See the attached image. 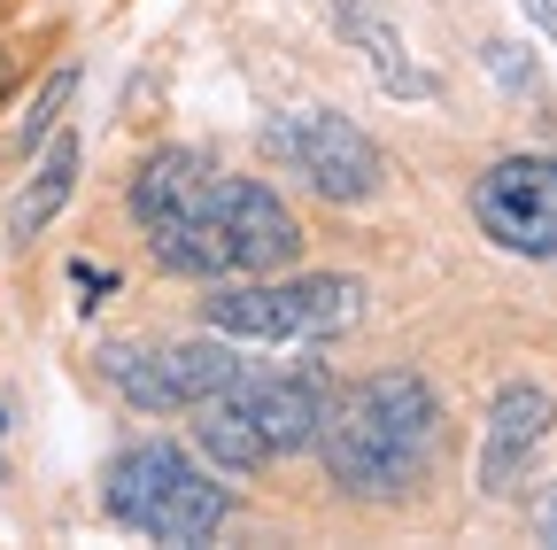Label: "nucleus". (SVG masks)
<instances>
[{
    "label": "nucleus",
    "mask_w": 557,
    "mask_h": 550,
    "mask_svg": "<svg viewBox=\"0 0 557 550\" xmlns=\"http://www.w3.org/2000/svg\"><path fill=\"white\" fill-rule=\"evenodd\" d=\"M341 497L357 504H410L442 465V395L426 372L387 365L325 403V427L310 442Z\"/></svg>",
    "instance_id": "obj_1"
},
{
    "label": "nucleus",
    "mask_w": 557,
    "mask_h": 550,
    "mask_svg": "<svg viewBox=\"0 0 557 550\" xmlns=\"http://www.w3.org/2000/svg\"><path fill=\"white\" fill-rule=\"evenodd\" d=\"M101 512L148 542H209L233 520V489L194 473V457L178 442H132L109 457L101 480Z\"/></svg>",
    "instance_id": "obj_2"
},
{
    "label": "nucleus",
    "mask_w": 557,
    "mask_h": 550,
    "mask_svg": "<svg viewBox=\"0 0 557 550\" xmlns=\"http://www.w3.org/2000/svg\"><path fill=\"white\" fill-rule=\"evenodd\" d=\"M256 140H263V156L278 171H295L318 201H341V210H364V201H380V186H387L380 140L341 109H278V117H263Z\"/></svg>",
    "instance_id": "obj_3"
},
{
    "label": "nucleus",
    "mask_w": 557,
    "mask_h": 550,
    "mask_svg": "<svg viewBox=\"0 0 557 550\" xmlns=\"http://www.w3.org/2000/svg\"><path fill=\"white\" fill-rule=\"evenodd\" d=\"M472 225L527 264H557V156H496L472 179Z\"/></svg>",
    "instance_id": "obj_4"
},
{
    "label": "nucleus",
    "mask_w": 557,
    "mask_h": 550,
    "mask_svg": "<svg viewBox=\"0 0 557 550\" xmlns=\"http://www.w3.org/2000/svg\"><path fill=\"white\" fill-rule=\"evenodd\" d=\"M218 233H225L233 271H248V280H271V271L302 264V225L271 179H218Z\"/></svg>",
    "instance_id": "obj_5"
},
{
    "label": "nucleus",
    "mask_w": 557,
    "mask_h": 550,
    "mask_svg": "<svg viewBox=\"0 0 557 550\" xmlns=\"http://www.w3.org/2000/svg\"><path fill=\"white\" fill-rule=\"evenodd\" d=\"M233 395L256 411L271 457H302V450L318 442V427H325V403H333L325 365H256V357H248V372L233 380Z\"/></svg>",
    "instance_id": "obj_6"
},
{
    "label": "nucleus",
    "mask_w": 557,
    "mask_h": 550,
    "mask_svg": "<svg viewBox=\"0 0 557 550\" xmlns=\"http://www.w3.org/2000/svg\"><path fill=\"white\" fill-rule=\"evenodd\" d=\"M557 427V403L534 380H511L487 403V442H480V497H519V480L534 473L542 442Z\"/></svg>",
    "instance_id": "obj_7"
},
{
    "label": "nucleus",
    "mask_w": 557,
    "mask_h": 550,
    "mask_svg": "<svg viewBox=\"0 0 557 550\" xmlns=\"http://www.w3.org/2000/svg\"><path fill=\"white\" fill-rule=\"evenodd\" d=\"M132 225H171V218H218V171H209L201 148H148L124 186Z\"/></svg>",
    "instance_id": "obj_8"
},
{
    "label": "nucleus",
    "mask_w": 557,
    "mask_h": 550,
    "mask_svg": "<svg viewBox=\"0 0 557 550\" xmlns=\"http://www.w3.org/2000/svg\"><path fill=\"white\" fill-rule=\"evenodd\" d=\"M325 16H333V32L348 47L364 54V71L380 78V94H395V101H434L442 94V78L410 62V47H403V32H395V16L380 9V0H325Z\"/></svg>",
    "instance_id": "obj_9"
},
{
    "label": "nucleus",
    "mask_w": 557,
    "mask_h": 550,
    "mask_svg": "<svg viewBox=\"0 0 557 550\" xmlns=\"http://www.w3.org/2000/svg\"><path fill=\"white\" fill-rule=\"evenodd\" d=\"M201 318L218 333H233V341H310V310H302L295 280H240V288L209 280Z\"/></svg>",
    "instance_id": "obj_10"
},
{
    "label": "nucleus",
    "mask_w": 557,
    "mask_h": 550,
    "mask_svg": "<svg viewBox=\"0 0 557 550\" xmlns=\"http://www.w3.org/2000/svg\"><path fill=\"white\" fill-rule=\"evenodd\" d=\"M78 163H86V148H78V132H47V148H39V163H32V179L16 186V201H9V241L16 248H32L62 210H70V194H78Z\"/></svg>",
    "instance_id": "obj_11"
},
{
    "label": "nucleus",
    "mask_w": 557,
    "mask_h": 550,
    "mask_svg": "<svg viewBox=\"0 0 557 550\" xmlns=\"http://www.w3.org/2000/svg\"><path fill=\"white\" fill-rule=\"evenodd\" d=\"M163 372H171V395L178 411L209 403V395H233V380L248 372V357L233 350V333H186V341H163Z\"/></svg>",
    "instance_id": "obj_12"
},
{
    "label": "nucleus",
    "mask_w": 557,
    "mask_h": 550,
    "mask_svg": "<svg viewBox=\"0 0 557 550\" xmlns=\"http://www.w3.org/2000/svg\"><path fill=\"white\" fill-rule=\"evenodd\" d=\"M194 450L218 465V473H263V465H271V442H263L256 411H248L240 395H209V403H194Z\"/></svg>",
    "instance_id": "obj_13"
},
{
    "label": "nucleus",
    "mask_w": 557,
    "mask_h": 550,
    "mask_svg": "<svg viewBox=\"0 0 557 550\" xmlns=\"http://www.w3.org/2000/svg\"><path fill=\"white\" fill-rule=\"evenodd\" d=\"M148 256H156V271H171V280H201V288L233 271L218 218H171V225H148Z\"/></svg>",
    "instance_id": "obj_14"
},
{
    "label": "nucleus",
    "mask_w": 557,
    "mask_h": 550,
    "mask_svg": "<svg viewBox=\"0 0 557 550\" xmlns=\"http://www.w3.org/2000/svg\"><path fill=\"white\" fill-rule=\"evenodd\" d=\"M94 365H101V380H109L132 411H178L171 372H163V341H101Z\"/></svg>",
    "instance_id": "obj_15"
},
{
    "label": "nucleus",
    "mask_w": 557,
    "mask_h": 550,
    "mask_svg": "<svg viewBox=\"0 0 557 550\" xmlns=\"http://www.w3.org/2000/svg\"><path fill=\"white\" fill-rule=\"evenodd\" d=\"M302 310H310V341H325V333H348L364 318V280L357 271H302Z\"/></svg>",
    "instance_id": "obj_16"
},
{
    "label": "nucleus",
    "mask_w": 557,
    "mask_h": 550,
    "mask_svg": "<svg viewBox=\"0 0 557 550\" xmlns=\"http://www.w3.org/2000/svg\"><path fill=\"white\" fill-rule=\"evenodd\" d=\"M78 101V62H54L47 71V86L32 94V109H24V124H16V156H39L47 148V132L62 124V109Z\"/></svg>",
    "instance_id": "obj_17"
},
{
    "label": "nucleus",
    "mask_w": 557,
    "mask_h": 550,
    "mask_svg": "<svg viewBox=\"0 0 557 550\" xmlns=\"http://www.w3.org/2000/svg\"><path fill=\"white\" fill-rule=\"evenodd\" d=\"M480 62H487V78H496V86H511V94H534V86H542L534 54H527L519 39H487V47H480Z\"/></svg>",
    "instance_id": "obj_18"
},
{
    "label": "nucleus",
    "mask_w": 557,
    "mask_h": 550,
    "mask_svg": "<svg viewBox=\"0 0 557 550\" xmlns=\"http://www.w3.org/2000/svg\"><path fill=\"white\" fill-rule=\"evenodd\" d=\"M519 9H527V24H534V32L557 47V0H519Z\"/></svg>",
    "instance_id": "obj_19"
},
{
    "label": "nucleus",
    "mask_w": 557,
    "mask_h": 550,
    "mask_svg": "<svg viewBox=\"0 0 557 550\" xmlns=\"http://www.w3.org/2000/svg\"><path fill=\"white\" fill-rule=\"evenodd\" d=\"M534 535H542V542H549V550H557V489H549V497H542V504H534Z\"/></svg>",
    "instance_id": "obj_20"
},
{
    "label": "nucleus",
    "mask_w": 557,
    "mask_h": 550,
    "mask_svg": "<svg viewBox=\"0 0 557 550\" xmlns=\"http://www.w3.org/2000/svg\"><path fill=\"white\" fill-rule=\"evenodd\" d=\"M9 94H16V47H0V109H9Z\"/></svg>",
    "instance_id": "obj_21"
},
{
    "label": "nucleus",
    "mask_w": 557,
    "mask_h": 550,
    "mask_svg": "<svg viewBox=\"0 0 557 550\" xmlns=\"http://www.w3.org/2000/svg\"><path fill=\"white\" fill-rule=\"evenodd\" d=\"M0 473H9V465H0Z\"/></svg>",
    "instance_id": "obj_22"
}]
</instances>
